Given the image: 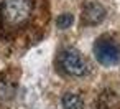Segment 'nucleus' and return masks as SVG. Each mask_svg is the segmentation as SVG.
<instances>
[{
  "label": "nucleus",
  "instance_id": "obj_1",
  "mask_svg": "<svg viewBox=\"0 0 120 109\" xmlns=\"http://www.w3.org/2000/svg\"><path fill=\"white\" fill-rule=\"evenodd\" d=\"M33 8V0H4L0 4V23L8 30H18L28 23Z\"/></svg>",
  "mask_w": 120,
  "mask_h": 109
},
{
  "label": "nucleus",
  "instance_id": "obj_2",
  "mask_svg": "<svg viewBox=\"0 0 120 109\" xmlns=\"http://www.w3.org/2000/svg\"><path fill=\"white\" fill-rule=\"evenodd\" d=\"M58 65L66 74L72 78H84L90 73V65L86 60V56L77 48H72V46L59 51Z\"/></svg>",
  "mask_w": 120,
  "mask_h": 109
},
{
  "label": "nucleus",
  "instance_id": "obj_4",
  "mask_svg": "<svg viewBox=\"0 0 120 109\" xmlns=\"http://www.w3.org/2000/svg\"><path fill=\"white\" fill-rule=\"evenodd\" d=\"M107 10L99 2H86L81 10V22L84 27H94L105 20Z\"/></svg>",
  "mask_w": 120,
  "mask_h": 109
},
{
  "label": "nucleus",
  "instance_id": "obj_3",
  "mask_svg": "<svg viewBox=\"0 0 120 109\" xmlns=\"http://www.w3.org/2000/svg\"><path fill=\"white\" fill-rule=\"evenodd\" d=\"M94 58L97 60L99 65L102 66H115L120 63V43L110 36V35H102L94 41L92 46Z\"/></svg>",
  "mask_w": 120,
  "mask_h": 109
},
{
  "label": "nucleus",
  "instance_id": "obj_5",
  "mask_svg": "<svg viewBox=\"0 0 120 109\" xmlns=\"http://www.w3.org/2000/svg\"><path fill=\"white\" fill-rule=\"evenodd\" d=\"M63 109H84V99L81 94L76 93H64L61 97Z\"/></svg>",
  "mask_w": 120,
  "mask_h": 109
},
{
  "label": "nucleus",
  "instance_id": "obj_6",
  "mask_svg": "<svg viewBox=\"0 0 120 109\" xmlns=\"http://www.w3.org/2000/svg\"><path fill=\"white\" fill-rule=\"evenodd\" d=\"M118 107V97L112 91H104L99 96L97 109H117Z\"/></svg>",
  "mask_w": 120,
  "mask_h": 109
},
{
  "label": "nucleus",
  "instance_id": "obj_7",
  "mask_svg": "<svg viewBox=\"0 0 120 109\" xmlns=\"http://www.w3.org/2000/svg\"><path fill=\"white\" fill-rule=\"evenodd\" d=\"M74 23V15L72 13H61L58 18H56V27L59 30H66V28H71Z\"/></svg>",
  "mask_w": 120,
  "mask_h": 109
}]
</instances>
